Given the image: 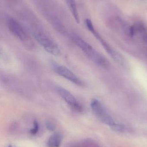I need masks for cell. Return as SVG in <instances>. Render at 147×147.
Listing matches in <instances>:
<instances>
[{
  "mask_svg": "<svg viewBox=\"0 0 147 147\" xmlns=\"http://www.w3.org/2000/svg\"><path fill=\"white\" fill-rule=\"evenodd\" d=\"M71 38L74 44L92 62L102 67L107 66L108 63L106 59L80 36L73 34L71 36Z\"/></svg>",
  "mask_w": 147,
  "mask_h": 147,
  "instance_id": "6da1fadb",
  "label": "cell"
},
{
  "mask_svg": "<svg viewBox=\"0 0 147 147\" xmlns=\"http://www.w3.org/2000/svg\"><path fill=\"white\" fill-rule=\"evenodd\" d=\"M91 33L93 34L94 37L100 41L103 47L105 49V51L108 53L109 54L114 58L115 60H116L117 62H121V57L120 55L117 53L113 48H111V47L101 37L99 33L96 31V29H93L91 32Z\"/></svg>",
  "mask_w": 147,
  "mask_h": 147,
  "instance_id": "52a82bcc",
  "label": "cell"
},
{
  "mask_svg": "<svg viewBox=\"0 0 147 147\" xmlns=\"http://www.w3.org/2000/svg\"><path fill=\"white\" fill-rule=\"evenodd\" d=\"M91 108L93 113L104 124L111 127L115 123L113 118L105 109L101 102L97 98H93L91 102Z\"/></svg>",
  "mask_w": 147,
  "mask_h": 147,
  "instance_id": "277c9868",
  "label": "cell"
},
{
  "mask_svg": "<svg viewBox=\"0 0 147 147\" xmlns=\"http://www.w3.org/2000/svg\"><path fill=\"white\" fill-rule=\"evenodd\" d=\"M39 129V124L38 121L35 120L33 122V128L30 129L29 133L32 135H35L38 133Z\"/></svg>",
  "mask_w": 147,
  "mask_h": 147,
  "instance_id": "8fae6325",
  "label": "cell"
},
{
  "mask_svg": "<svg viewBox=\"0 0 147 147\" xmlns=\"http://www.w3.org/2000/svg\"><path fill=\"white\" fill-rule=\"evenodd\" d=\"M111 127V129L114 131H115V132H120V133L123 132L125 130L124 127L123 125L116 123L112 125L111 127Z\"/></svg>",
  "mask_w": 147,
  "mask_h": 147,
  "instance_id": "7c38bea8",
  "label": "cell"
},
{
  "mask_svg": "<svg viewBox=\"0 0 147 147\" xmlns=\"http://www.w3.org/2000/svg\"><path fill=\"white\" fill-rule=\"evenodd\" d=\"M54 71L57 74L70 81L79 86H83V82L71 71L65 66L58 64L54 63L53 65Z\"/></svg>",
  "mask_w": 147,
  "mask_h": 147,
  "instance_id": "8992f818",
  "label": "cell"
},
{
  "mask_svg": "<svg viewBox=\"0 0 147 147\" xmlns=\"http://www.w3.org/2000/svg\"><path fill=\"white\" fill-rule=\"evenodd\" d=\"M74 20L77 23L80 22V18L76 0H65Z\"/></svg>",
  "mask_w": 147,
  "mask_h": 147,
  "instance_id": "ba28073f",
  "label": "cell"
},
{
  "mask_svg": "<svg viewBox=\"0 0 147 147\" xmlns=\"http://www.w3.org/2000/svg\"><path fill=\"white\" fill-rule=\"evenodd\" d=\"M68 147H102L96 142L91 139H86L77 143H72Z\"/></svg>",
  "mask_w": 147,
  "mask_h": 147,
  "instance_id": "30bf717a",
  "label": "cell"
},
{
  "mask_svg": "<svg viewBox=\"0 0 147 147\" xmlns=\"http://www.w3.org/2000/svg\"><path fill=\"white\" fill-rule=\"evenodd\" d=\"M32 26L34 37L44 50L54 56H59L60 49L52 37L39 26L34 25Z\"/></svg>",
  "mask_w": 147,
  "mask_h": 147,
  "instance_id": "7a4b0ae2",
  "label": "cell"
},
{
  "mask_svg": "<svg viewBox=\"0 0 147 147\" xmlns=\"http://www.w3.org/2000/svg\"><path fill=\"white\" fill-rule=\"evenodd\" d=\"M144 40L145 42L147 43V33L144 36Z\"/></svg>",
  "mask_w": 147,
  "mask_h": 147,
  "instance_id": "5bb4252c",
  "label": "cell"
},
{
  "mask_svg": "<svg viewBox=\"0 0 147 147\" xmlns=\"http://www.w3.org/2000/svg\"><path fill=\"white\" fill-rule=\"evenodd\" d=\"M62 141V135L59 133H54L48 139L47 147H60Z\"/></svg>",
  "mask_w": 147,
  "mask_h": 147,
  "instance_id": "9c48e42d",
  "label": "cell"
},
{
  "mask_svg": "<svg viewBox=\"0 0 147 147\" xmlns=\"http://www.w3.org/2000/svg\"><path fill=\"white\" fill-rule=\"evenodd\" d=\"M8 147H13V146H11V145H9V146Z\"/></svg>",
  "mask_w": 147,
  "mask_h": 147,
  "instance_id": "9a60e30c",
  "label": "cell"
},
{
  "mask_svg": "<svg viewBox=\"0 0 147 147\" xmlns=\"http://www.w3.org/2000/svg\"><path fill=\"white\" fill-rule=\"evenodd\" d=\"M56 90L58 94L73 111L78 113H81L83 111V105L70 92L60 86L57 87Z\"/></svg>",
  "mask_w": 147,
  "mask_h": 147,
  "instance_id": "5b68a950",
  "label": "cell"
},
{
  "mask_svg": "<svg viewBox=\"0 0 147 147\" xmlns=\"http://www.w3.org/2000/svg\"><path fill=\"white\" fill-rule=\"evenodd\" d=\"M5 23L9 32L16 38L22 42L29 40V36L26 30L20 22L12 16H7Z\"/></svg>",
  "mask_w": 147,
  "mask_h": 147,
  "instance_id": "3957f363",
  "label": "cell"
},
{
  "mask_svg": "<svg viewBox=\"0 0 147 147\" xmlns=\"http://www.w3.org/2000/svg\"><path fill=\"white\" fill-rule=\"evenodd\" d=\"M46 127L49 131H54L56 129V126L54 122L52 121H47L45 123Z\"/></svg>",
  "mask_w": 147,
  "mask_h": 147,
  "instance_id": "4fadbf2b",
  "label": "cell"
}]
</instances>
